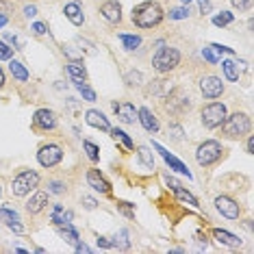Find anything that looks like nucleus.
<instances>
[{"mask_svg": "<svg viewBox=\"0 0 254 254\" xmlns=\"http://www.w3.org/2000/svg\"><path fill=\"white\" fill-rule=\"evenodd\" d=\"M4 85V74H2V70H0V87Z\"/></svg>", "mask_w": 254, "mask_h": 254, "instance_id": "obj_54", "label": "nucleus"}, {"mask_svg": "<svg viewBox=\"0 0 254 254\" xmlns=\"http://www.w3.org/2000/svg\"><path fill=\"white\" fill-rule=\"evenodd\" d=\"M152 148H154V150H157V152L161 154V157H163V159H165V163H170V167H174V170H176V172H181V174H187V178H191V172H189V170H187V165H185V163H183V161H178L176 157H172V154H170V152H167V150H165L163 146H159V143H152Z\"/></svg>", "mask_w": 254, "mask_h": 254, "instance_id": "obj_15", "label": "nucleus"}, {"mask_svg": "<svg viewBox=\"0 0 254 254\" xmlns=\"http://www.w3.org/2000/svg\"><path fill=\"white\" fill-rule=\"evenodd\" d=\"M137 120H139L143 128H146L148 132H152V135H154V132L159 130V120L154 118L150 109H146V107H143V109H139V111H137Z\"/></svg>", "mask_w": 254, "mask_h": 254, "instance_id": "obj_17", "label": "nucleus"}, {"mask_svg": "<svg viewBox=\"0 0 254 254\" xmlns=\"http://www.w3.org/2000/svg\"><path fill=\"white\" fill-rule=\"evenodd\" d=\"M83 148H85V152H87V157H89L91 161H94V163H96V161H100V148H98L94 141L85 139V141H83Z\"/></svg>", "mask_w": 254, "mask_h": 254, "instance_id": "obj_29", "label": "nucleus"}, {"mask_svg": "<svg viewBox=\"0 0 254 254\" xmlns=\"http://www.w3.org/2000/svg\"><path fill=\"white\" fill-rule=\"evenodd\" d=\"M109 130H111L113 139H115V141H120V143H122L124 148H128V150H132V148H135V143H132V139H130L128 135H126L124 130H120V128H109Z\"/></svg>", "mask_w": 254, "mask_h": 254, "instance_id": "obj_27", "label": "nucleus"}, {"mask_svg": "<svg viewBox=\"0 0 254 254\" xmlns=\"http://www.w3.org/2000/svg\"><path fill=\"white\" fill-rule=\"evenodd\" d=\"M183 2H185V4H189V2H191V0H183Z\"/></svg>", "mask_w": 254, "mask_h": 254, "instance_id": "obj_55", "label": "nucleus"}, {"mask_svg": "<svg viewBox=\"0 0 254 254\" xmlns=\"http://www.w3.org/2000/svg\"><path fill=\"white\" fill-rule=\"evenodd\" d=\"M130 241H128V233L126 230H120V248H128Z\"/></svg>", "mask_w": 254, "mask_h": 254, "instance_id": "obj_42", "label": "nucleus"}, {"mask_svg": "<svg viewBox=\"0 0 254 254\" xmlns=\"http://www.w3.org/2000/svg\"><path fill=\"white\" fill-rule=\"evenodd\" d=\"M211 9H213V4L209 2V0H200V11H202V15L211 13Z\"/></svg>", "mask_w": 254, "mask_h": 254, "instance_id": "obj_43", "label": "nucleus"}, {"mask_svg": "<svg viewBox=\"0 0 254 254\" xmlns=\"http://www.w3.org/2000/svg\"><path fill=\"white\" fill-rule=\"evenodd\" d=\"M118 209L122 211L126 217H135V211H132V204H128V202H118Z\"/></svg>", "mask_w": 254, "mask_h": 254, "instance_id": "obj_39", "label": "nucleus"}, {"mask_svg": "<svg viewBox=\"0 0 254 254\" xmlns=\"http://www.w3.org/2000/svg\"><path fill=\"white\" fill-rule=\"evenodd\" d=\"M33 33H35V35H46V24H44V22L33 24Z\"/></svg>", "mask_w": 254, "mask_h": 254, "instance_id": "obj_45", "label": "nucleus"}, {"mask_svg": "<svg viewBox=\"0 0 254 254\" xmlns=\"http://www.w3.org/2000/svg\"><path fill=\"white\" fill-rule=\"evenodd\" d=\"M100 13L109 24H120V22H122V4H120L118 0H102Z\"/></svg>", "mask_w": 254, "mask_h": 254, "instance_id": "obj_11", "label": "nucleus"}, {"mask_svg": "<svg viewBox=\"0 0 254 254\" xmlns=\"http://www.w3.org/2000/svg\"><path fill=\"white\" fill-rule=\"evenodd\" d=\"M202 57H204L209 63H217L219 61V57H217V53H213V48H202Z\"/></svg>", "mask_w": 254, "mask_h": 254, "instance_id": "obj_40", "label": "nucleus"}, {"mask_svg": "<svg viewBox=\"0 0 254 254\" xmlns=\"http://www.w3.org/2000/svg\"><path fill=\"white\" fill-rule=\"evenodd\" d=\"M167 185H170V187L174 189V193H176V198H178V200L187 202V204H191V206H200V204H198V200H195V198H193V195L189 193V191H185V189H183V185L178 183L176 178H167Z\"/></svg>", "mask_w": 254, "mask_h": 254, "instance_id": "obj_20", "label": "nucleus"}, {"mask_svg": "<svg viewBox=\"0 0 254 254\" xmlns=\"http://www.w3.org/2000/svg\"><path fill=\"white\" fill-rule=\"evenodd\" d=\"M246 146H248V154H254V137H252V135L248 137V143H246Z\"/></svg>", "mask_w": 254, "mask_h": 254, "instance_id": "obj_50", "label": "nucleus"}, {"mask_svg": "<svg viewBox=\"0 0 254 254\" xmlns=\"http://www.w3.org/2000/svg\"><path fill=\"white\" fill-rule=\"evenodd\" d=\"M87 183H89L91 189H96V191H100V193H111V185H109V181H107V178L102 176L98 170H89V172H87Z\"/></svg>", "mask_w": 254, "mask_h": 254, "instance_id": "obj_14", "label": "nucleus"}, {"mask_svg": "<svg viewBox=\"0 0 254 254\" xmlns=\"http://www.w3.org/2000/svg\"><path fill=\"white\" fill-rule=\"evenodd\" d=\"M139 161L148 167V170H152L154 167V157H152V152H150V148H146V146L139 148Z\"/></svg>", "mask_w": 254, "mask_h": 254, "instance_id": "obj_31", "label": "nucleus"}, {"mask_svg": "<svg viewBox=\"0 0 254 254\" xmlns=\"http://www.w3.org/2000/svg\"><path fill=\"white\" fill-rule=\"evenodd\" d=\"M76 252H91V250L85 244H76Z\"/></svg>", "mask_w": 254, "mask_h": 254, "instance_id": "obj_51", "label": "nucleus"}, {"mask_svg": "<svg viewBox=\"0 0 254 254\" xmlns=\"http://www.w3.org/2000/svg\"><path fill=\"white\" fill-rule=\"evenodd\" d=\"M200 91L204 98H209V100H215L224 94V83L222 78L217 76H202L200 78Z\"/></svg>", "mask_w": 254, "mask_h": 254, "instance_id": "obj_9", "label": "nucleus"}, {"mask_svg": "<svg viewBox=\"0 0 254 254\" xmlns=\"http://www.w3.org/2000/svg\"><path fill=\"white\" fill-rule=\"evenodd\" d=\"M170 89H172V85L167 83V80H152V87H150V94H154V96H167L170 94Z\"/></svg>", "mask_w": 254, "mask_h": 254, "instance_id": "obj_26", "label": "nucleus"}, {"mask_svg": "<svg viewBox=\"0 0 254 254\" xmlns=\"http://www.w3.org/2000/svg\"><path fill=\"white\" fill-rule=\"evenodd\" d=\"M0 11H2V13H9L11 11V4L7 2V0H0Z\"/></svg>", "mask_w": 254, "mask_h": 254, "instance_id": "obj_49", "label": "nucleus"}, {"mask_svg": "<svg viewBox=\"0 0 254 254\" xmlns=\"http://www.w3.org/2000/svg\"><path fill=\"white\" fill-rule=\"evenodd\" d=\"M72 219V213H63V206L57 204L55 211H53V222L57 224V226H65V224H70Z\"/></svg>", "mask_w": 254, "mask_h": 254, "instance_id": "obj_24", "label": "nucleus"}, {"mask_svg": "<svg viewBox=\"0 0 254 254\" xmlns=\"http://www.w3.org/2000/svg\"><path fill=\"white\" fill-rule=\"evenodd\" d=\"M0 219H2L4 224H9V222H18L20 215L15 211H11V209H0Z\"/></svg>", "mask_w": 254, "mask_h": 254, "instance_id": "obj_34", "label": "nucleus"}, {"mask_svg": "<svg viewBox=\"0 0 254 254\" xmlns=\"http://www.w3.org/2000/svg\"><path fill=\"white\" fill-rule=\"evenodd\" d=\"M178 63H181V50L172 48V46H163V48H159L157 53H154V57H152L154 70L161 72V74L172 72L174 67H178Z\"/></svg>", "mask_w": 254, "mask_h": 254, "instance_id": "obj_3", "label": "nucleus"}, {"mask_svg": "<svg viewBox=\"0 0 254 254\" xmlns=\"http://www.w3.org/2000/svg\"><path fill=\"white\" fill-rule=\"evenodd\" d=\"M226 105H222V102H209V105L202 107L200 111V120L202 124H204V128H219L222 122L226 120Z\"/></svg>", "mask_w": 254, "mask_h": 254, "instance_id": "obj_4", "label": "nucleus"}, {"mask_svg": "<svg viewBox=\"0 0 254 254\" xmlns=\"http://www.w3.org/2000/svg\"><path fill=\"white\" fill-rule=\"evenodd\" d=\"M213 237L219 241V244L228 246V248H241V239L233 233H228V230H222V228H215L213 230Z\"/></svg>", "mask_w": 254, "mask_h": 254, "instance_id": "obj_21", "label": "nucleus"}, {"mask_svg": "<svg viewBox=\"0 0 254 254\" xmlns=\"http://www.w3.org/2000/svg\"><path fill=\"white\" fill-rule=\"evenodd\" d=\"M4 24H7V15H4V13H0V28H2Z\"/></svg>", "mask_w": 254, "mask_h": 254, "instance_id": "obj_53", "label": "nucleus"}, {"mask_svg": "<svg viewBox=\"0 0 254 254\" xmlns=\"http://www.w3.org/2000/svg\"><path fill=\"white\" fill-rule=\"evenodd\" d=\"M67 72H70L72 80H85L87 78V70H85L83 61H78V59H72L70 63H67Z\"/></svg>", "mask_w": 254, "mask_h": 254, "instance_id": "obj_22", "label": "nucleus"}, {"mask_svg": "<svg viewBox=\"0 0 254 254\" xmlns=\"http://www.w3.org/2000/svg\"><path fill=\"white\" fill-rule=\"evenodd\" d=\"M61 159H63V150L57 143H46L37 152V161L42 167H55L61 163Z\"/></svg>", "mask_w": 254, "mask_h": 254, "instance_id": "obj_8", "label": "nucleus"}, {"mask_svg": "<svg viewBox=\"0 0 254 254\" xmlns=\"http://www.w3.org/2000/svg\"><path fill=\"white\" fill-rule=\"evenodd\" d=\"M74 85H76V89L80 91V96H83L87 102H96V91L91 89L85 80H74Z\"/></svg>", "mask_w": 254, "mask_h": 254, "instance_id": "obj_25", "label": "nucleus"}, {"mask_svg": "<svg viewBox=\"0 0 254 254\" xmlns=\"http://www.w3.org/2000/svg\"><path fill=\"white\" fill-rule=\"evenodd\" d=\"M63 13H65V18L72 22L74 26H80L85 22V15H83V9H80L78 2H70L63 7Z\"/></svg>", "mask_w": 254, "mask_h": 254, "instance_id": "obj_19", "label": "nucleus"}, {"mask_svg": "<svg viewBox=\"0 0 254 254\" xmlns=\"http://www.w3.org/2000/svg\"><path fill=\"white\" fill-rule=\"evenodd\" d=\"M98 246H100V248H111L113 244L107 239V237H98Z\"/></svg>", "mask_w": 254, "mask_h": 254, "instance_id": "obj_48", "label": "nucleus"}, {"mask_svg": "<svg viewBox=\"0 0 254 254\" xmlns=\"http://www.w3.org/2000/svg\"><path fill=\"white\" fill-rule=\"evenodd\" d=\"M85 122L89 126H94V128H100V130H109L111 126H109V120L105 118V113L96 111V109H89L87 113H85Z\"/></svg>", "mask_w": 254, "mask_h": 254, "instance_id": "obj_18", "label": "nucleus"}, {"mask_svg": "<svg viewBox=\"0 0 254 254\" xmlns=\"http://www.w3.org/2000/svg\"><path fill=\"white\" fill-rule=\"evenodd\" d=\"M233 20H235L233 13H228V11H222L219 15L213 18V24H215V26H228V24H233Z\"/></svg>", "mask_w": 254, "mask_h": 254, "instance_id": "obj_32", "label": "nucleus"}, {"mask_svg": "<svg viewBox=\"0 0 254 254\" xmlns=\"http://www.w3.org/2000/svg\"><path fill=\"white\" fill-rule=\"evenodd\" d=\"M230 2H233V7H235L237 11H241V13L252 9V0H230Z\"/></svg>", "mask_w": 254, "mask_h": 254, "instance_id": "obj_37", "label": "nucleus"}, {"mask_svg": "<svg viewBox=\"0 0 254 254\" xmlns=\"http://www.w3.org/2000/svg\"><path fill=\"white\" fill-rule=\"evenodd\" d=\"M250 128H252L250 115L241 113V111L226 115V120L222 122V132H224V137H228V139H241V137L250 135Z\"/></svg>", "mask_w": 254, "mask_h": 254, "instance_id": "obj_2", "label": "nucleus"}, {"mask_svg": "<svg viewBox=\"0 0 254 254\" xmlns=\"http://www.w3.org/2000/svg\"><path fill=\"white\" fill-rule=\"evenodd\" d=\"M141 80H143L141 72H135V70L128 72V74H126V76H124V83L128 85V87H139V85H141Z\"/></svg>", "mask_w": 254, "mask_h": 254, "instance_id": "obj_33", "label": "nucleus"}, {"mask_svg": "<svg viewBox=\"0 0 254 254\" xmlns=\"http://www.w3.org/2000/svg\"><path fill=\"white\" fill-rule=\"evenodd\" d=\"M215 209L228 219H237L239 217V213H241L239 204H237L233 198H228V195H217L215 198Z\"/></svg>", "mask_w": 254, "mask_h": 254, "instance_id": "obj_12", "label": "nucleus"}, {"mask_svg": "<svg viewBox=\"0 0 254 254\" xmlns=\"http://www.w3.org/2000/svg\"><path fill=\"white\" fill-rule=\"evenodd\" d=\"M37 185H39V174L37 172L24 170V172H20V174L13 178V183H11V191H13V195L22 198V195L31 193Z\"/></svg>", "mask_w": 254, "mask_h": 254, "instance_id": "obj_5", "label": "nucleus"}, {"mask_svg": "<svg viewBox=\"0 0 254 254\" xmlns=\"http://www.w3.org/2000/svg\"><path fill=\"white\" fill-rule=\"evenodd\" d=\"M222 146H219V141H204L200 143L198 150H195V161H198V165L202 167H209L213 163H217L219 157H222Z\"/></svg>", "mask_w": 254, "mask_h": 254, "instance_id": "obj_7", "label": "nucleus"}, {"mask_svg": "<svg viewBox=\"0 0 254 254\" xmlns=\"http://www.w3.org/2000/svg\"><path fill=\"white\" fill-rule=\"evenodd\" d=\"M46 204H48V193L37 191V193H33L31 200L26 202V211L31 213V215H37V213H42L46 209Z\"/></svg>", "mask_w": 254, "mask_h": 254, "instance_id": "obj_16", "label": "nucleus"}, {"mask_svg": "<svg viewBox=\"0 0 254 254\" xmlns=\"http://www.w3.org/2000/svg\"><path fill=\"white\" fill-rule=\"evenodd\" d=\"M48 191H50V193H57V195H59V193H65V185L59 183V181H50V183H48Z\"/></svg>", "mask_w": 254, "mask_h": 254, "instance_id": "obj_38", "label": "nucleus"}, {"mask_svg": "<svg viewBox=\"0 0 254 254\" xmlns=\"http://www.w3.org/2000/svg\"><path fill=\"white\" fill-rule=\"evenodd\" d=\"M0 193H2V189H0Z\"/></svg>", "mask_w": 254, "mask_h": 254, "instance_id": "obj_56", "label": "nucleus"}, {"mask_svg": "<svg viewBox=\"0 0 254 254\" xmlns=\"http://www.w3.org/2000/svg\"><path fill=\"white\" fill-rule=\"evenodd\" d=\"M195 239H198V244H200V246H204V248H206V237H202V235L198 233V235H195Z\"/></svg>", "mask_w": 254, "mask_h": 254, "instance_id": "obj_52", "label": "nucleus"}, {"mask_svg": "<svg viewBox=\"0 0 254 254\" xmlns=\"http://www.w3.org/2000/svg\"><path fill=\"white\" fill-rule=\"evenodd\" d=\"M83 204H85V209H96V204H98V202L94 200V198H89V195H85V198H83Z\"/></svg>", "mask_w": 254, "mask_h": 254, "instance_id": "obj_46", "label": "nucleus"}, {"mask_svg": "<svg viewBox=\"0 0 254 254\" xmlns=\"http://www.w3.org/2000/svg\"><path fill=\"white\" fill-rule=\"evenodd\" d=\"M120 42L124 44L126 50H135L137 46L141 44V37L139 35H124V33H122V35H120Z\"/></svg>", "mask_w": 254, "mask_h": 254, "instance_id": "obj_30", "label": "nucleus"}, {"mask_svg": "<svg viewBox=\"0 0 254 254\" xmlns=\"http://www.w3.org/2000/svg\"><path fill=\"white\" fill-rule=\"evenodd\" d=\"M222 67H224V74H226L228 80H239V67H237L235 61H222Z\"/></svg>", "mask_w": 254, "mask_h": 254, "instance_id": "obj_28", "label": "nucleus"}, {"mask_svg": "<svg viewBox=\"0 0 254 254\" xmlns=\"http://www.w3.org/2000/svg\"><path fill=\"white\" fill-rule=\"evenodd\" d=\"M63 55L72 57V59H78V53H74V50L70 48V46H63Z\"/></svg>", "mask_w": 254, "mask_h": 254, "instance_id": "obj_47", "label": "nucleus"}, {"mask_svg": "<svg viewBox=\"0 0 254 254\" xmlns=\"http://www.w3.org/2000/svg\"><path fill=\"white\" fill-rule=\"evenodd\" d=\"M24 15H26V18H35V15H37V7H35V4H26V7H24Z\"/></svg>", "mask_w": 254, "mask_h": 254, "instance_id": "obj_44", "label": "nucleus"}, {"mask_svg": "<svg viewBox=\"0 0 254 254\" xmlns=\"http://www.w3.org/2000/svg\"><path fill=\"white\" fill-rule=\"evenodd\" d=\"M33 126L39 130H55L57 128V115L50 109H37L33 115Z\"/></svg>", "mask_w": 254, "mask_h": 254, "instance_id": "obj_10", "label": "nucleus"}, {"mask_svg": "<svg viewBox=\"0 0 254 254\" xmlns=\"http://www.w3.org/2000/svg\"><path fill=\"white\" fill-rule=\"evenodd\" d=\"M11 55H13V48L0 42V59H11Z\"/></svg>", "mask_w": 254, "mask_h": 254, "instance_id": "obj_41", "label": "nucleus"}, {"mask_svg": "<svg viewBox=\"0 0 254 254\" xmlns=\"http://www.w3.org/2000/svg\"><path fill=\"white\" fill-rule=\"evenodd\" d=\"M170 135H172L174 141H183V135H185L183 126L181 124H170Z\"/></svg>", "mask_w": 254, "mask_h": 254, "instance_id": "obj_36", "label": "nucleus"}, {"mask_svg": "<svg viewBox=\"0 0 254 254\" xmlns=\"http://www.w3.org/2000/svg\"><path fill=\"white\" fill-rule=\"evenodd\" d=\"M9 70H11V74H13V78H18L20 83L28 80V70H26L24 65H22L20 61H11V63H9Z\"/></svg>", "mask_w": 254, "mask_h": 254, "instance_id": "obj_23", "label": "nucleus"}, {"mask_svg": "<svg viewBox=\"0 0 254 254\" xmlns=\"http://www.w3.org/2000/svg\"><path fill=\"white\" fill-rule=\"evenodd\" d=\"M189 109H191V98L183 89H170V94L165 96V111L172 115H183Z\"/></svg>", "mask_w": 254, "mask_h": 254, "instance_id": "obj_6", "label": "nucleus"}, {"mask_svg": "<svg viewBox=\"0 0 254 254\" xmlns=\"http://www.w3.org/2000/svg\"><path fill=\"white\" fill-rule=\"evenodd\" d=\"M113 111L118 113V118L122 120L124 124H135V120H137V109H135V105H130V102H115Z\"/></svg>", "mask_w": 254, "mask_h": 254, "instance_id": "obj_13", "label": "nucleus"}, {"mask_svg": "<svg viewBox=\"0 0 254 254\" xmlns=\"http://www.w3.org/2000/svg\"><path fill=\"white\" fill-rule=\"evenodd\" d=\"M189 18V9L187 7H176L170 11V20H185Z\"/></svg>", "mask_w": 254, "mask_h": 254, "instance_id": "obj_35", "label": "nucleus"}, {"mask_svg": "<svg viewBox=\"0 0 254 254\" xmlns=\"http://www.w3.org/2000/svg\"><path fill=\"white\" fill-rule=\"evenodd\" d=\"M132 24H137L139 28H152V26H159L161 20H163V9H161L159 2H152V0H146V2L137 4L132 9V15H130Z\"/></svg>", "mask_w": 254, "mask_h": 254, "instance_id": "obj_1", "label": "nucleus"}]
</instances>
